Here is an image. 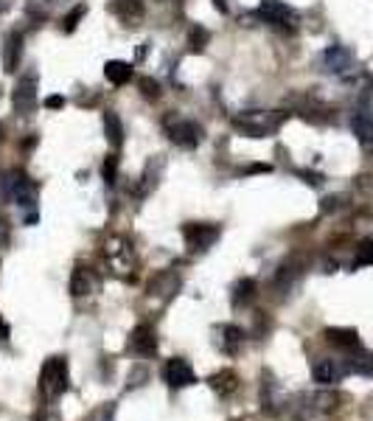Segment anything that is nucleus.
Here are the masks:
<instances>
[{"label": "nucleus", "mask_w": 373, "mask_h": 421, "mask_svg": "<svg viewBox=\"0 0 373 421\" xmlns=\"http://www.w3.org/2000/svg\"><path fill=\"white\" fill-rule=\"evenodd\" d=\"M70 382V371H67V360L65 357H48L40 368V393L53 402L67 390Z\"/></svg>", "instance_id": "f257e3e1"}, {"label": "nucleus", "mask_w": 373, "mask_h": 421, "mask_svg": "<svg viewBox=\"0 0 373 421\" xmlns=\"http://www.w3.org/2000/svg\"><path fill=\"white\" fill-rule=\"evenodd\" d=\"M129 351L138 357H155L158 354V331L155 326H149V323H138L129 334Z\"/></svg>", "instance_id": "f03ea898"}, {"label": "nucleus", "mask_w": 373, "mask_h": 421, "mask_svg": "<svg viewBox=\"0 0 373 421\" xmlns=\"http://www.w3.org/2000/svg\"><path fill=\"white\" fill-rule=\"evenodd\" d=\"M163 382H166L172 390H183V388H191V385L197 382V374H194V368H191L188 360L174 357V360H169L166 368H163Z\"/></svg>", "instance_id": "7ed1b4c3"}, {"label": "nucleus", "mask_w": 373, "mask_h": 421, "mask_svg": "<svg viewBox=\"0 0 373 421\" xmlns=\"http://www.w3.org/2000/svg\"><path fill=\"white\" fill-rule=\"evenodd\" d=\"M256 15L267 23H272V26H283V28H292L297 23V15L286 3H281V0H261Z\"/></svg>", "instance_id": "20e7f679"}, {"label": "nucleus", "mask_w": 373, "mask_h": 421, "mask_svg": "<svg viewBox=\"0 0 373 421\" xmlns=\"http://www.w3.org/2000/svg\"><path fill=\"white\" fill-rule=\"evenodd\" d=\"M183 236H185V245L191 250H208V247L216 245L219 228L216 225H197V222H191V225L183 228Z\"/></svg>", "instance_id": "39448f33"}, {"label": "nucleus", "mask_w": 373, "mask_h": 421, "mask_svg": "<svg viewBox=\"0 0 373 421\" xmlns=\"http://www.w3.org/2000/svg\"><path fill=\"white\" fill-rule=\"evenodd\" d=\"M169 135H172V140L177 147L194 149V147H199V140H202V126L197 121H177V124L169 126Z\"/></svg>", "instance_id": "423d86ee"}, {"label": "nucleus", "mask_w": 373, "mask_h": 421, "mask_svg": "<svg viewBox=\"0 0 373 421\" xmlns=\"http://www.w3.org/2000/svg\"><path fill=\"white\" fill-rule=\"evenodd\" d=\"M37 107V76H23L15 88V110L28 115Z\"/></svg>", "instance_id": "0eeeda50"}, {"label": "nucleus", "mask_w": 373, "mask_h": 421, "mask_svg": "<svg viewBox=\"0 0 373 421\" xmlns=\"http://www.w3.org/2000/svg\"><path fill=\"white\" fill-rule=\"evenodd\" d=\"M312 374H315V382H320V385H334V382H340V379L348 374V365H345V363H340V360H329V357H323V360H317V363H315Z\"/></svg>", "instance_id": "6e6552de"}, {"label": "nucleus", "mask_w": 373, "mask_h": 421, "mask_svg": "<svg viewBox=\"0 0 373 421\" xmlns=\"http://www.w3.org/2000/svg\"><path fill=\"white\" fill-rule=\"evenodd\" d=\"M219 337H216V345L225 351V354H239V348L244 345V331L239 329V326H233V323H225V326H216L213 329Z\"/></svg>", "instance_id": "1a4fd4ad"}, {"label": "nucleus", "mask_w": 373, "mask_h": 421, "mask_svg": "<svg viewBox=\"0 0 373 421\" xmlns=\"http://www.w3.org/2000/svg\"><path fill=\"white\" fill-rule=\"evenodd\" d=\"M351 62H354V56L342 45H331V48L323 51V65H326L329 74H345V70L351 67Z\"/></svg>", "instance_id": "9d476101"}, {"label": "nucleus", "mask_w": 373, "mask_h": 421, "mask_svg": "<svg viewBox=\"0 0 373 421\" xmlns=\"http://www.w3.org/2000/svg\"><path fill=\"white\" fill-rule=\"evenodd\" d=\"M20 53H23V34L12 31L6 37V42H3V67H6V74H15V70H17Z\"/></svg>", "instance_id": "9b49d317"}, {"label": "nucleus", "mask_w": 373, "mask_h": 421, "mask_svg": "<svg viewBox=\"0 0 373 421\" xmlns=\"http://www.w3.org/2000/svg\"><path fill=\"white\" fill-rule=\"evenodd\" d=\"M208 385H210L219 396H231V393H236V390H239V377H236V371L225 368V371L210 374V377H208Z\"/></svg>", "instance_id": "f8f14e48"}, {"label": "nucleus", "mask_w": 373, "mask_h": 421, "mask_svg": "<svg viewBox=\"0 0 373 421\" xmlns=\"http://www.w3.org/2000/svg\"><path fill=\"white\" fill-rule=\"evenodd\" d=\"M93 287H96V278L90 270H85V267L73 270V275H70V295L73 298H85L88 292H93Z\"/></svg>", "instance_id": "ddd939ff"}, {"label": "nucleus", "mask_w": 373, "mask_h": 421, "mask_svg": "<svg viewBox=\"0 0 373 421\" xmlns=\"http://www.w3.org/2000/svg\"><path fill=\"white\" fill-rule=\"evenodd\" d=\"M177 287H180V278H177L174 272H160V275L152 278V284H149V292H152V295H160L163 301H169V298L177 292Z\"/></svg>", "instance_id": "4468645a"}, {"label": "nucleus", "mask_w": 373, "mask_h": 421, "mask_svg": "<svg viewBox=\"0 0 373 421\" xmlns=\"http://www.w3.org/2000/svg\"><path fill=\"white\" fill-rule=\"evenodd\" d=\"M326 340H329L331 345L342 348V351H356V348H362L359 334H356L354 329H326Z\"/></svg>", "instance_id": "2eb2a0df"}, {"label": "nucleus", "mask_w": 373, "mask_h": 421, "mask_svg": "<svg viewBox=\"0 0 373 421\" xmlns=\"http://www.w3.org/2000/svg\"><path fill=\"white\" fill-rule=\"evenodd\" d=\"M110 12L118 15L124 23H132L143 15V0H110Z\"/></svg>", "instance_id": "dca6fc26"}, {"label": "nucleus", "mask_w": 373, "mask_h": 421, "mask_svg": "<svg viewBox=\"0 0 373 421\" xmlns=\"http://www.w3.org/2000/svg\"><path fill=\"white\" fill-rule=\"evenodd\" d=\"M256 298V281L253 278H242V281H236V287H233V306L236 309H242V306H247L250 301Z\"/></svg>", "instance_id": "f3484780"}, {"label": "nucleus", "mask_w": 373, "mask_h": 421, "mask_svg": "<svg viewBox=\"0 0 373 421\" xmlns=\"http://www.w3.org/2000/svg\"><path fill=\"white\" fill-rule=\"evenodd\" d=\"M104 76H107L113 85H126V82L132 79V65L113 59V62H107V65H104Z\"/></svg>", "instance_id": "a211bd4d"}, {"label": "nucleus", "mask_w": 373, "mask_h": 421, "mask_svg": "<svg viewBox=\"0 0 373 421\" xmlns=\"http://www.w3.org/2000/svg\"><path fill=\"white\" fill-rule=\"evenodd\" d=\"M351 129H354V135L362 140V144H373V118L367 113H356L351 118Z\"/></svg>", "instance_id": "6ab92c4d"}, {"label": "nucleus", "mask_w": 373, "mask_h": 421, "mask_svg": "<svg viewBox=\"0 0 373 421\" xmlns=\"http://www.w3.org/2000/svg\"><path fill=\"white\" fill-rule=\"evenodd\" d=\"M104 129H107V140L113 149H121L124 144V126H121V118L115 113H107L104 115Z\"/></svg>", "instance_id": "aec40b11"}, {"label": "nucleus", "mask_w": 373, "mask_h": 421, "mask_svg": "<svg viewBox=\"0 0 373 421\" xmlns=\"http://www.w3.org/2000/svg\"><path fill=\"white\" fill-rule=\"evenodd\" d=\"M345 365H348V374H365V377L373 374V357L362 348H356V354L351 360H345Z\"/></svg>", "instance_id": "412c9836"}, {"label": "nucleus", "mask_w": 373, "mask_h": 421, "mask_svg": "<svg viewBox=\"0 0 373 421\" xmlns=\"http://www.w3.org/2000/svg\"><path fill=\"white\" fill-rule=\"evenodd\" d=\"M115 418V402H104L99 407H93L82 421H113Z\"/></svg>", "instance_id": "4be33fe9"}, {"label": "nucleus", "mask_w": 373, "mask_h": 421, "mask_svg": "<svg viewBox=\"0 0 373 421\" xmlns=\"http://www.w3.org/2000/svg\"><path fill=\"white\" fill-rule=\"evenodd\" d=\"M297 275H301V270H297L295 264H283V267H281V272H278V281H275L278 290H289V287L295 284V278H297Z\"/></svg>", "instance_id": "5701e85b"}, {"label": "nucleus", "mask_w": 373, "mask_h": 421, "mask_svg": "<svg viewBox=\"0 0 373 421\" xmlns=\"http://www.w3.org/2000/svg\"><path fill=\"white\" fill-rule=\"evenodd\" d=\"M312 402H315V407L323 410V413H331V410L340 407V396H337V393H317V396H312Z\"/></svg>", "instance_id": "b1692460"}, {"label": "nucleus", "mask_w": 373, "mask_h": 421, "mask_svg": "<svg viewBox=\"0 0 373 421\" xmlns=\"http://www.w3.org/2000/svg\"><path fill=\"white\" fill-rule=\"evenodd\" d=\"M85 12H88V6H85V3H79L76 9H73V12L62 20V31H67V34H70V31H76V26H79V20L85 17Z\"/></svg>", "instance_id": "393cba45"}, {"label": "nucleus", "mask_w": 373, "mask_h": 421, "mask_svg": "<svg viewBox=\"0 0 373 421\" xmlns=\"http://www.w3.org/2000/svg\"><path fill=\"white\" fill-rule=\"evenodd\" d=\"M365 264H373V239H365L356 250V258H354V267H365Z\"/></svg>", "instance_id": "a878e982"}, {"label": "nucleus", "mask_w": 373, "mask_h": 421, "mask_svg": "<svg viewBox=\"0 0 373 421\" xmlns=\"http://www.w3.org/2000/svg\"><path fill=\"white\" fill-rule=\"evenodd\" d=\"M208 40H210V34L205 31V28H191V34H188V45H191V51H202L205 45H208Z\"/></svg>", "instance_id": "bb28decb"}, {"label": "nucleus", "mask_w": 373, "mask_h": 421, "mask_svg": "<svg viewBox=\"0 0 373 421\" xmlns=\"http://www.w3.org/2000/svg\"><path fill=\"white\" fill-rule=\"evenodd\" d=\"M138 88H140V93H143L146 99H158V96H160V85H158L155 79H149V76H143V79L138 82Z\"/></svg>", "instance_id": "cd10ccee"}, {"label": "nucleus", "mask_w": 373, "mask_h": 421, "mask_svg": "<svg viewBox=\"0 0 373 421\" xmlns=\"http://www.w3.org/2000/svg\"><path fill=\"white\" fill-rule=\"evenodd\" d=\"M115 174H118V158L110 155L107 163H104V180H107V183H115Z\"/></svg>", "instance_id": "c85d7f7f"}, {"label": "nucleus", "mask_w": 373, "mask_h": 421, "mask_svg": "<svg viewBox=\"0 0 373 421\" xmlns=\"http://www.w3.org/2000/svg\"><path fill=\"white\" fill-rule=\"evenodd\" d=\"M34 421H59V413L53 410V407H42L40 413H37V418Z\"/></svg>", "instance_id": "c756f323"}, {"label": "nucleus", "mask_w": 373, "mask_h": 421, "mask_svg": "<svg viewBox=\"0 0 373 421\" xmlns=\"http://www.w3.org/2000/svg\"><path fill=\"white\" fill-rule=\"evenodd\" d=\"M45 107H48V110H62V107H65V99H62V96H48V99H45Z\"/></svg>", "instance_id": "7c9ffc66"}, {"label": "nucleus", "mask_w": 373, "mask_h": 421, "mask_svg": "<svg viewBox=\"0 0 373 421\" xmlns=\"http://www.w3.org/2000/svg\"><path fill=\"white\" fill-rule=\"evenodd\" d=\"M334 208H340V199H337V197H326V199H323V210L329 214V210H334Z\"/></svg>", "instance_id": "2f4dec72"}, {"label": "nucleus", "mask_w": 373, "mask_h": 421, "mask_svg": "<svg viewBox=\"0 0 373 421\" xmlns=\"http://www.w3.org/2000/svg\"><path fill=\"white\" fill-rule=\"evenodd\" d=\"M9 340V326L3 323V317H0V342H6Z\"/></svg>", "instance_id": "473e14b6"}, {"label": "nucleus", "mask_w": 373, "mask_h": 421, "mask_svg": "<svg viewBox=\"0 0 373 421\" xmlns=\"http://www.w3.org/2000/svg\"><path fill=\"white\" fill-rule=\"evenodd\" d=\"M213 6H216L222 15H228V0H213Z\"/></svg>", "instance_id": "72a5a7b5"}, {"label": "nucleus", "mask_w": 373, "mask_h": 421, "mask_svg": "<svg viewBox=\"0 0 373 421\" xmlns=\"http://www.w3.org/2000/svg\"><path fill=\"white\" fill-rule=\"evenodd\" d=\"M9 242V231H6V225L0 222V245H6Z\"/></svg>", "instance_id": "f704fd0d"}, {"label": "nucleus", "mask_w": 373, "mask_h": 421, "mask_svg": "<svg viewBox=\"0 0 373 421\" xmlns=\"http://www.w3.org/2000/svg\"><path fill=\"white\" fill-rule=\"evenodd\" d=\"M250 172H272V166H261L258 163V166H250Z\"/></svg>", "instance_id": "c9c22d12"}, {"label": "nucleus", "mask_w": 373, "mask_h": 421, "mask_svg": "<svg viewBox=\"0 0 373 421\" xmlns=\"http://www.w3.org/2000/svg\"><path fill=\"white\" fill-rule=\"evenodd\" d=\"M9 9V0H0V12H6Z\"/></svg>", "instance_id": "e433bc0d"}]
</instances>
